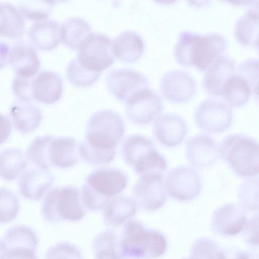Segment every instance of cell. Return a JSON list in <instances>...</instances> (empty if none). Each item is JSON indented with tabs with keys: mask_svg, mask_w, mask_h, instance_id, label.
<instances>
[{
	"mask_svg": "<svg viewBox=\"0 0 259 259\" xmlns=\"http://www.w3.org/2000/svg\"><path fill=\"white\" fill-rule=\"evenodd\" d=\"M125 132L121 116L111 109L94 112L87 123L85 137L78 153L87 163L101 165L112 162Z\"/></svg>",
	"mask_w": 259,
	"mask_h": 259,
	"instance_id": "obj_1",
	"label": "cell"
},
{
	"mask_svg": "<svg viewBox=\"0 0 259 259\" xmlns=\"http://www.w3.org/2000/svg\"><path fill=\"white\" fill-rule=\"evenodd\" d=\"M228 41L222 34H201L188 30L181 31L174 48L176 60L184 66L204 71L226 49Z\"/></svg>",
	"mask_w": 259,
	"mask_h": 259,
	"instance_id": "obj_2",
	"label": "cell"
},
{
	"mask_svg": "<svg viewBox=\"0 0 259 259\" xmlns=\"http://www.w3.org/2000/svg\"><path fill=\"white\" fill-rule=\"evenodd\" d=\"M78 144L71 137L46 135L33 139L27 148L28 160L38 168H70L78 162Z\"/></svg>",
	"mask_w": 259,
	"mask_h": 259,
	"instance_id": "obj_3",
	"label": "cell"
},
{
	"mask_svg": "<svg viewBox=\"0 0 259 259\" xmlns=\"http://www.w3.org/2000/svg\"><path fill=\"white\" fill-rule=\"evenodd\" d=\"M128 182L127 175L120 169L102 167L95 169L84 180L80 194L82 202L90 210H103L124 190Z\"/></svg>",
	"mask_w": 259,
	"mask_h": 259,
	"instance_id": "obj_4",
	"label": "cell"
},
{
	"mask_svg": "<svg viewBox=\"0 0 259 259\" xmlns=\"http://www.w3.org/2000/svg\"><path fill=\"white\" fill-rule=\"evenodd\" d=\"M166 247L167 241L162 233L131 219L124 223L118 251L123 258L154 259L163 255Z\"/></svg>",
	"mask_w": 259,
	"mask_h": 259,
	"instance_id": "obj_5",
	"label": "cell"
},
{
	"mask_svg": "<svg viewBox=\"0 0 259 259\" xmlns=\"http://www.w3.org/2000/svg\"><path fill=\"white\" fill-rule=\"evenodd\" d=\"M258 143L241 134L229 135L219 146V155L238 176L253 178L259 169Z\"/></svg>",
	"mask_w": 259,
	"mask_h": 259,
	"instance_id": "obj_6",
	"label": "cell"
},
{
	"mask_svg": "<svg viewBox=\"0 0 259 259\" xmlns=\"http://www.w3.org/2000/svg\"><path fill=\"white\" fill-rule=\"evenodd\" d=\"M86 213L79 189L75 186L54 187L47 191L42 202L41 214L48 223L79 221Z\"/></svg>",
	"mask_w": 259,
	"mask_h": 259,
	"instance_id": "obj_7",
	"label": "cell"
},
{
	"mask_svg": "<svg viewBox=\"0 0 259 259\" xmlns=\"http://www.w3.org/2000/svg\"><path fill=\"white\" fill-rule=\"evenodd\" d=\"M121 150L125 162L140 176L164 175L167 168L165 158L157 151L152 141L143 135L134 134L125 138Z\"/></svg>",
	"mask_w": 259,
	"mask_h": 259,
	"instance_id": "obj_8",
	"label": "cell"
},
{
	"mask_svg": "<svg viewBox=\"0 0 259 259\" xmlns=\"http://www.w3.org/2000/svg\"><path fill=\"white\" fill-rule=\"evenodd\" d=\"M194 117L196 126L202 131L213 134L221 133L233 123L232 107L223 99L208 98L197 105Z\"/></svg>",
	"mask_w": 259,
	"mask_h": 259,
	"instance_id": "obj_9",
	"label": "cell"
},
{
	"mask_svg": "<svg viewBox=\"0 0 259 259\" xmlns=\"http://www.w3.org/2000/svg\"><path fill=\"white\" fill-rule=\"evenodd\" d=\"M76 57L88 69L101 72L114 61L110 37L104 33L92 32L79 48Z\"/></svg>",
	"mask_w": 259,
	"mask_h": 259,
	"instance_id": "obj_10",
	"label": "cell"
},
{
	"mask_svg": "<svg viewBox=\"0 0 259 259\" xmlns=\"http://www.w3.org/2000/svg\"><path fill=\"white\" fill-rule=\"evenodd\" d=\"M165 192L173 199L189 201L197 197L202 189L197 170L189 165H180L170 169L164 181Z\"/></svg>",
	"mask_w": 259,
	"mask_h": 259,
	"instance_id": "obj_11",
	"label": "cell"
},
{
	"mask_svg": "<svg viewBox=\"0 0 259 259\" xmlns=\"http://www.w3.org/2000/svg\"><path fill=\"white\" fill-rule=\"evenodd\" d=\"M2 241L4 250L0 259H37L38 237L30 227L17 225L9 228Z\"/></svg>",
	"mask_w": 259,
	"mask_h": 259,
	"instance_id": "obj_12",
	"label": "cell"
},
{
	"mask_svg": "<svg viewBox=\"0 0 259 259\" xmlns=\"http://www.w3.org/2000/svg\"><path fill=\"white\" fill-rule=\"evenodd\" d=\"M164 108L162 99L155 90H141L125 102V112L129 120L137 125H146L160 115Z\"/></svg>",
	"mask_w": 259,
	"mask_h": 259,
	"instance_id": "obj_13",
	"label": "cell"
},
{
	"mask_svg": "<svg viewBox=\"0 0 259 259\" xmlns=\"http://www.w3.org/2000/svg\"><path fill=\"white\" fill-rule=\"evenodd\" d=\"M106 83L111 93L125 102L141 90L148 88L149 85V80L145 75L129 68H118L109 72Z\"/></svg>",
	"mask_w": 259,
	"mask_h": 259,
	"instance_id": "obj_14",
	"label": "cell"
},
{
	"mask_svg": "<svg viewBox=\"0 0 259 259\" xmlns=\"http://www.w3.org/2000/svg\"><path fill=\"white\" fill-rule=\"evenodd\" d=\"M164 175L149 174L140 176L133 188L138 205L147 211L161 208L166 199L164 187Z\"/></svg>",
	"mask_w": 259,
	"mask_h": 259,
	"instance_id": "obj_15",
	"label": "cell"
},
{
	"mask_svg": "<svg viewBox=\"0 0 259 259\" xmlns=\"http://www.w3.org/2000/svg\"><path fill=\"white\" fill-rule=\"evenodd\" d=\"M160 89L169 101L182 103L190 100L195 95L197 83L188 71L172 69L165 72L160 81Z\"/></svg>",
	"mask_w": 259,
	"mask_h": 259,
	"instance_id": "obj_16",
	"label": "cell"
},
{
	"mask_svg": "<svg viewBox=\"0 0 259 259\" xmlns=\"http://www.w3.org/2000/svg\"><path fill=\"white\" fill-rule=\"evenodd\" d=\"M153 132L156 140L167 147L180 145L188 133V126L180 115L166 113L159 115L154 121Z\"/></svg>",
	"mask_w": 259,
	"mask_h": 259,
	"instance_id": "obj_17",
	"label": "cell"
},
{
	"mask_svg": "<svg viewBox=\"0 0 259 259\" xmlns=\"http://www.w3.org/2000/svg\"><path fill=\"white\" fill-rule=\"evenodd\" d=\"M185 155L188 162L198 168L211 166L218 160L219 146L210 135L201 134L193 136L187 141Z\"/></svg>",
	"mask_w": 259,
	"mask_h": 259,
	"instance_id": "obj_18",
	"label": "cell"
},
{
	"mask_svg": "<svg viewBox=\"0 0 259 259\" xmlns=\"http://www.w3.org/2000/svg\"><path fill=\"white\" fill-rule=\"evenodd\" d=\"M237 64L233 58L227 55L219 56L206 68L202 85L212 97H221L224 83L235 73Z\"/></svg>",
	"mask_w": 259,
	"mask_h": 259,
	"instance_id": "obj_19",
	"label": "cell"
},
{
	"mask_svg": "<svg viewBox=\"0 0 259 259\" xmlns=\"http://www.w3.org/2000/svg\"><path fill=\"white\" fill-rule=\"evenodd\" d=\"M55 182V177L48 169L40 168L30 169L19 177V193L24 198L38 200L49 190Z\"/></svg>",
	"mask_w": 259,
	"mask_h": 259,
	"instance_id": "obj_20",
	"label": "cell"
},
{
	"mask_svg": "<svg viewBox=\"0 0 259 259\" xmlns=\"http://www.w3.org/2000/svg\"><path fill=\"white\" fill-rule=\"evenodd\" d=\"M243 209L235 204L228 203L218 208L212 217V226L218 233L234 235L239 233L247 223Z\"/></svg>",
	"mask_w": 259,
	"mask_h": 259,
	"instance_id": "obj_21",
	"label": "cell"
},
{
	"mask_svg": "<svg viewBox=\"0 0 259 259\" xmlns=\"http://www.w3.org/2000/svg\"><path fill=\"white\" fill-rule=\"evenodd\" d=\"M31 88L33 100L51 104L61 98L63 92V82L58 73L44 70L33 78Z\"/></svg>",
	"mask_w": 259,
	"mask_h": 259,
	"instance_id": "obj_22",
	"label": "cell"
},
{
	"mask_svg": "<svg viewBox=\"0 0 259 259\" xmlns=\"http://www.w3.org/2000/svg\"><path fill=\"white\" fill-rule=\"evenodd\" d=\"M9 63L17 76L27 78L33 77L40 65L35 50L23 41L17 42L11 48Z\"/></svg>",
	"mask_w": 259,
	"mask_h": 259,
	"instance_id": "obj_23",
	"label": "cell"
},
{
	"mask_svg": "<svg viewBox=\"0 0 259 259\" xmlns=\"http://www.w3.org/2000/svg\"><path fill=\"white\" fill-rule=\"evenodd\" d=\"M138 209V205L134 199L119 195L112 198L103 209L104 223L109 227H119L135 216Z\"/></svg>",
	"mask_w": 259,
	"mask_h": 259,
	"instance_id": "obj_24",
	"label": "cell"
},
{
	"mask_svg": "<svg viewBox=\"0 0 259 259\" xmlns=\"http://www.w3.org/2000/svg\"><path fill=\"white\" fill-rule=\"evenodd\" d=\"M10 116L16 130L24 134L36 130L42 120L41 111L38 107L31 102L19 100L12 105Z\"/></svg>",
	"mask_w": 259,
	"mask_h": 259,
	"instance_id": "obj_25",
	"label": "cell"
},
{
	"mask_svg": "<svg viewBox=\"0 0 259 259\" xmlns=\"http://www.w3.org/2000/svg\"><path fill=\"white\" fill-rule=\"evenodd\" d=\"M29 35L32 44L36 48L51 50L61 41V24L53 19L36 21L29 28Z\"/></svg>",
	"mask_w": 259,
	"mask_h": 259,
	"instance_id": "obj_26",
	"label": "cell"
},
{
	"mask_svg": "<svg viewBox=\"0 0 259 259\" xmlns=\"http://www.w3.org/2000/svg\"><path fill=\"white\" fill-rule=\"evenodd\" d=\"M115 57L124 62H134L143 54L145 42L136 31L126 30L119 34L112 41Z\"/></svg>",
	"mask_w": 259,
	"mask_h": 259,
	"instance_id": "obj_27",
	"label": "cell"
},
{
	"mask_svg": "<svg viewBox=\"0 0 259 259\" xmlns=\"http://www.w3.org/2000/svg\"><path fill=\"white\" fill-rule=\"evenodd\" d=\"M234 34L240 44L258 49V6L249 8L237 19Z\"/></svg>",
	"mask_w": 259,
	"mask_h": 259,
	"instance_id": "obj_28",
	"label": "cell"
},
{
	"mask_svg": "<svg viewBox=\"0 0 259 259\" xmlns=\"http://www.w3.org/2000/svg\"><path fill=\"white\" fill-rule=\"evenodd\" d=\"M27 154L21 149L6 148L0 152V178L12 181L17 178L27 167Z\"/></svg>",
	"mask_w": 259,
	"mask_h": 259,
	"instance_id": "obj_29",
	"label": "cell"
},
{
	"mask_svg": "<svg viewBox=\"0 0 259 259\" xmlns=\"http://www.w3.org/2000/svg\"><path fill=\"white\" fill-rule=\"evenodd\" d=\"M92 32L91 24L81 17H70L61 24V41L73 50L78 49Z\"/></svg>",
	"mask_w": 259,
	"mask_h": 259,
	"instance_id": "obj_30",
	"label": "cell"
},
{
	"mask_svg": "<svg viewBox=\"0 0 259 259\" xmlns=\"http://www.w3.org/2000/svg\"><path fill=\"white\" fill-rule=\"evenodd\" d=\"M251 95L252 91L249 83L235 71L224 83L221 97L232 107L244 105Z\"/></svg>",
	"mask_w": 259,
	"mask_h": 259,
	"instance_id": "obj_31",
	"label": "cell"
},
{
	"mask_svg": "<svg viewBox=\"0 0 259 259\" xmlns=\"http://www.w3.org/2000/svg\"><path fill=\"white\" fill-rule=\"evenodd\" d=\"M24 31V20L19 10L10 3H0V34L18 39Z\"/></svg>",
	"mask_w": 259,
	"mask_h": 259,
	"instance_id": "obj_32",
	"label": "cell"
},
{
	"mask_svg": "<svg viewBox=\"0 0 259 259\" xmlns=\"http://www.w3.org/2000/svg\"><path fill=\"white\" fill-rule=\"evenodd\" d=\"M118 239L111 230L102 232L93 242V250L96 259H121L117 250Z\"/></svg>",
	"mask_w": 259,
	"mask_h": 259,
	"instance_id": "obj_33",
	"label": "cell"
},
{
	"mask_svg": "<svg viewBox=\"0 0 259 259\" xmlns=\"http://www.w3.org/2000/svg\"><path fill=\"white\" fill-rule=\"evenodd\" d=\"M101 72L90 70L84 67L77 57L72 59L66 69V77L72 84L87 87L93 84L99 78Z\"/></svg>",
	"mask_w": 259,
	"mask_h": 259,
	"instance_id": "obj_34",
	"label": "cell"
},
{
	"mask_svg": "<svg viewBox=\"0 0 259 259\" xmlns=\"http://www.w3.org/2000/svg\"><path fill=\"white\" fill-rule=\"evenodd\" d=\"M58 1H24L18 4L20 12L28 19L41 21L47 19Z\"/></svg>",
	"mask_w": 259,
	"mask_h": 259,
	"instance_id": "obj_35",
	"label": "cell"
},
{
	"mask_svg": "<svg viewBox=\"0 0 259 259\" xmlns=\"http://www.w3.org/2000/svg\"><path fill=\"white\" fill-rule=\"evenodd\" d=\"M258 179L250 178L242 182L238 190L240 206L248 211L258 210Z\"/></svg>",
	"mask_w": 259,
	"mask_h": 259,
	"instance_id": "obj_36",
	"label": "cell"
},
{
	"mask_svg": "<svg viewBox=\"0 0 259 259\" xmlns=\"http://www.w3.org/2000/svg\"><path fill=\"white\" fill-rule=\"evenodd\" d=\"M19 201L17 196L7 188L0 187V223L14 220L19 211Z\"/></svg>",
	"mask_w": 259,
	"mask_h": 259,
	"instance_id": "obj_37",
	"label": "cell"
},
{
	"mask_svg": "<svg viewBox=\"0 0 259 259\" xmlns=\"http://www.w3.org/2000/svg\"><path fill=\"white\" fill-rule=\"evenodd\" d=\"M236 72L243 76L249 83L252 95L258 98V60L249 58L241 61L236 67Z\"/></svg>",
	"mask_w": 259,
	"mask_h": 259,
	"instance_id": "obj_38",
	"label": "cell"
},
{
	"mask_svg": "<svg viewBox=\"0 0 259 259\" xmlns=\"http://www.w3.org/2000/svg\"><path fill=\"white\" fill-rule=\"evenodd\" d=\"M221 250L213 240L201 238L192 247L191 259H219Z\"/></svg>",
	"mask_w": 259,
	"mask_h": 259,
	"instance_id": "obj_39",
	"label": "cell"
},
{
	"mask_svg": "<svg viewBox=\"0 0 259 259\" xmlns=\"http://www.w3.org/2000/svg\"><path fill=\"white\" fill-rule=\"evenodd\" d=\"M45 259H83V254L75 245L67 242H61L48 249Z\"/></svg>",
	"mask_w": 259,
	"mask_h": 259,
	"instance_id": "obj_40",
	"label": "cell"
},
{
	"mask_svg": "<svg viewBox=\"0 0 259 259\" xmlns=\"http://www.w3.org/2000/svg\"><path fill=\"white\" fill-rule=\"evenodd\" d=\"M33 77L27 78L16 75L13 80L12 89L19 100L31 102L33 100L32 95V81Z\"/></svg>",
	"mask_w": 259,
	"mask_h": 259,
	"instance_id": "obj_41",
	"label": "cell"
},
{
	"mask_svg": "<svg viewBox=\"0 0 259 259\" xmlns=\"http://www.w3.org/2000/svg\"><path fill=\"white\" fill-rule=\"evenodd\" d=\"M12 131V124L9 119L0 113V145L9 138Z\"/></svg>",
	"mask_w": 259,
	"mask_h": 259,
	"instance_id": "obj_42",
	"label": "cell"
},
{
	"mask_svg": "<svg viewBox=\"0 0 259 259\" xmlns=\"http://www.w3.org/2000/svg\"><path fill=\"white\" fill-rule=\"evenodd\" d=\"M219 259H249L248 255L242 251L221 250Z\"/></svg>",
	"mask_w": 259,
	"mask_h": 259,
	"instance_id": "obj_43",
	"label": "cell"
},
{
	"mask_svg": "<svg viewBox=\"0 0 259 259\" xmlns=\"http://www.w3.org/2000/svg\"><path fill=\"white\" fill-rule=\"evenodd\" d=\"M11 50L7 43L0 40V69L9 63Z\"/></svg>",
	"mask_w": 259,
	"mask_h": 259,
	"instance_id": "obj_44",
	"label": "cell"
},
{
	"mask_svg": "<svg viewBox=\"0 0 259 259\" xmlns=\"http://www.w3.org/2000/svg\"><path fill=\"white\" fill-rule=\"evenodd\" d=\"M4 248H3V245L2 241V239H0V258L1 257V255L2 254V253L3 252Z\"/></svg>",
	"mask_w": 259,
	"mask_h": 259,
	"instance_id": "obj_45",
	"label": "cell"
},
{
	"mask_svg": "<svg viewBox=\"0 0 259 259\" xmlns=\"http://www.w3.org/2000/svg\"><path fill=\"white\" fill-rule=\"evenodd\" d=\"M187 259H188V258H187ZM190 259H191V258H190Z\"/></svg>",
	"mask_w": 259,
	"mask_h": 259,
	"instance_id": "obj_46",
	"label": "cell"
}]
</instances>
